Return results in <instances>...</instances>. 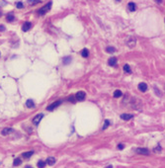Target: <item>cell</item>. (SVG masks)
<instances>
[{
  "instance_id": "cell-1",
  "label": "cell",
  "mask_w": 165,
  "mask_h": 168,
  "mask_svg": "<svg viewBox=\"0 0 165 168\" xmlns=\"http://www.w3.org/2000/svg\"><path fill=\"white\" fill-rule=\"evenodd\" d=\"M50 7H52V2H49L47 5H45L44 7H42V8L39 10V14L40 15H45V13H48L49 10H50Z\"/></svg>"
},
{
  "instance_id": "cell-2",
  "label": "cell",
  "mask_w": 165,
  "mask_h": 168,
  "mask_svg": "<svg viewBox=\"0 0 165 168\" xmlns=\"http://www.w3.org/2000/svg\"><path fill=\"white\" fill-rule=\"evenodd\" d=\"M60 104H61V101H60V100H58V101H56V102H54L53 104H50L49 106L47 107V110L48 111H54V109H55V108H58Z\"/></svg>"
},
{
  "instance_id": "cell-3",
  "label": "cell",
  "mask_w": 165,
  "mask_h": 168,
  "mask_svg": "<svg viewBox=\"0 0 165 168\" xmlns=\"http://www.w3.org/2000/svg\"><path fill=\"white\" fill-rule=\"evenodd\" d=\"M85 97H86V94L83 91H79V92H77L75 94V99L77 101H83Z\"/></svg>"
},
{
  "instance_id": "cell-4",
  "label": "cell",
  "mask_w": 165,
  "mask_h": 168,
  "mask_svg": "<svg viewBox=\"0 0 165 168\" xmlns=\"http://www.w3.org/2000/svg\"><path fill=\"white\" fill-rule=\"evenodd\" d=\"M136 153L138 154H143V155H149V150L147 148H143V147H139V148H136Z\"/></svg>"
},
{
  "instance_id": "cell-5",
  "label": "cell",
  "mask_w": 165,
  "mask_h": 168,
  "mask_svg": "<svg viewBox=\"0 0 165 168\" xmlns=\"http://www.w3.org/2000/svg\"><path fill=\"white\" fill-rule=\"evenodd\" d=\"M43 117H44V115L43 114H40V115H37L34 119H33V124L35 125V126H37V125L40 124V122L42 121V119H43Z\"/></svg>"
},
{
  "instance_id": "cell-6",
  "label": "cell",
  "mask_w": 165,
  "mask_h": 168,
  "mask_svg": "<svg viewBox=\"0 0 165 168\" xmlns=\"http://www.w3.org/2000/svg\"><path fill=\"white\" fill-rule=\"evenodd\" d=\"M147 84L146 83H139L138 84V90L140 91V92H145L147 90Z\"/></svg>"
},
{
  "instance_id": "cell-7",
  "label": "cell",
  "mask_w": 165,
  "mask_h": 168,
  "mask_svg": "<svg viewBox=\"0 0 165 168\" xmlns=\"http://www.w3.org/2000/svg\"><path fill=\"white\" fill-rule=\"evenodd\" d=\"M31 28H32V23L26 22V23H24V25H23V27H22V30L24 32H27V31H29Z\"/></svg>"
},
{
  "instance_id": "cell-8",
  "label": "cell",
  "mask_w": 165,
  "mask_h": 168,
  "mask_svg": "<svg viewBox=\"0 0 165 168\" xmlns=\"http://www.w3.org/2000/svg\"><path fill=\"white\" fill-rule=\"evenodd\" d=\"M127 44L129 46V48H134L135 46V39L134 38H129V40L127 41Z\"/></svg>"
},
{
  "instance_id": "cell-9",
  "label": "cell",
  "mask_w": 165,
  "mask_h": 168,
  "mask_svg": "<svg viewBox=\"0 0 165 168\" xmlns=\"http://www.w3.org/2000/svg\"><path fill=\"white\" fill-rule=\"evenodd\" d=\"M121 118H122V120H124V121H129V120H130L132 118H134V115H132V114H122V115H121Z\"/></svg>"
},
{
  "instance_id": "cell-10",
  "label": "cell",
  "mask_w": 165,
  "mask_h": 168,
  "mask_svg": "<svg viewBox=\"0 0 165 168\" xmlns=\"http://www.w3.org/2000/svg\"><path fill=\"white\" fill-rule=\"evenodd\" d=\"M128 8H129L130 12H134V11L136 10V5L134 4V2H129V4H128Z\"/></svg>"
},
{
  "instance_id": "cell-11",
  "label": "cell",
  "mask_w": 165,
  "mask_h": 168,
  "mask_svg": "<svg viewBox=\"0 0 165 168\" xmlns=\"http://www.w3.org/2000/svg\"><path fill=\"white\" fill-rule=\"evenodd\" d=\"M13 132V130L11 128H5L2 130V132H1V133L3 135V136H7V135H9V133H11Z\"/></svg>"
},
{
  "instance_id": "cell-12",
  "label": "cell",
  "mask_w": 165,
  "mask_h": 168,
  "mask_svg": "<svg viewBox=\"0 0 165 168\" xmlns=\"http://www.w3.org/2000/svg\"><path fill=\"white\" fill-rule=\"evenodd\" d=\"M109 65H111V66H116L117 64V58H111L109 59Z\"/></svg>"
},
{
  "instance_id": "cell-13",
  "label": "cell",
  "mask_w": 165,
  "mask_h": 168,
  "mask_svg": "<svg viewBox=\"0 0 165 168\" xmlns=\"http://www.w3.org/2000/svg\"><path fill=\"white\" fill-rule=\"evenodd\" d=\"M45 163H48L49 165H54V164L55 163V158H54V157H48Z\"/></svg>"
},
{
  "instance_id": "cell-14",
  "label": "cell",
  "mask_w": 165,
  "mask_h": 168,
  "mask_svg": "<svg viewBox=\"0 0 165 168\" xmlns=\"http://www.w3.org/2000/svg\"><path fill=\"white\" fill-rule=\"evenodd\" d=\"M33 154H34V151H27V152H24L22 154V156L24 158H29V157H31Z\"/></svg>"
},
{
  "instance_id": "cell-15",
  "label": "cell",
  "mask_w": 165,
  "mask_h": 168,
  "mask_svg": "<svg viewBox=\"0 0 165 168\" xmlns=\"http://www.w3.org/2000/svg\"><path fill=\"white\" fill-rule=\"evenodd\" d=\"M81 55L83 57V58H87L88 55H89V52H88V49H83L81 51Z\"/></svg>"
},
{
  "instance_id": "cell-16",
  "label": "cell",
  "mask_w": 165,
  "mask_h": 168,
  "mask_svg": "<svg viewBox=\"0 0 165 168\" xmlns=\"http://www.w3.org/2000/svg\"><path fill=\"white\" fill-rule=\"evenodd\" d=\"M123 96V93H122V91L121 90H116L115 92H114V97L115 98H120Z\"/></svg>"
},
{
  "instance_id": "cell-17",
  "label": "cell",
  "mask_w": 165,
  "mask_h": 168,
  "mask_svg": "<svg viewBox=\"0 0 165 168\" xmlns=\"http://www.w3.org/2000/svg\"><path fill=\"white\" fill-rule=\"evenodd\" d=\"M124 71H125L126 73H132V69H130V67H129V64H125L124 65Z\"/></svg>"
},
{
  "instance_id": "cell-18",
  "label": "cell",
  "mask_w": 165,
  "mask_h": 168,
  "mask_svg": "<svg viewBox=\"0 0 165 168\" xmlns=\"http://www.w3.org/2000/svg\"><path fill=\"white\" fill-rule=\"evenodd\" d=\"M62 62H63V64H68L69 62H71V58H70V57H65V58H63Z\"/></svg>"
},
{
  "instance_id": "cell-19",
  "label": "cell",
  "mask_w": 165,
  "mask_h": 168,
  "mask_svg": "<svg viewBox=\"0 0 165 168\" xmlns=\"http://www.w3.org/2000/svg\"><path fill=\"white\" fill-rule=\"evenodd\" d=\"M26 106H27L28 108H33V107L35 106L34 101H33V100H28V101L26 102Z\"/></svg>"
},
{
  "instance_id": "cell-20",
  "label": "cell",
  "mask_w": 165,
  "mask_h": 168,
  "mask_svg": "<svg viewBox=\"0 0 165 168\" xmlns=\"http://www.w3.org/2000/svg\"><path fill=\"white\" fill-rule=\"evenodd\" d=\"M14 19H15V17H14V15L12 13H10L7 15V18H6V20L8 21V22H12V21H14Z\"/></svg>"
},
{
  "instance_id": "cell-21",
  "label": "cell",
  "mask_w": 165,
  "mask_h": 168,
  "mask_svg": "<svg viewBox=\"0 0 165 168\" xmlns=\"http://www.w3.org/2000/svg\"><path fill=\"white\" fill-rule=\"evenodd\" d=\"M22 163V160L20 159V158H16V159L14 160V166H19L20 164Z\"/></svg>"
},
{
  "instance_id": "cell-22",
  "label": "cell",
  "mask_w": 165,
  "mask_h": 168,
  "mask_svg": "<svg viewBox=\"0 0 165 168\" xmlns=\"http://www.w3.org/2000/svg\"><path fill=\"white\" fill-rule=\"evenodd\" d=\"M45 166V161H43V160H40L39 162H38V167L39 168H44Z\"/></svg>"
},
{
  "instance_id": "cell-23",
  "label": "cell",
  "mask_w": 165,
  "mask_h": 168,
  "mask_svg": "<svg viewBox=\"0 0 165 168\" xmlns=\"http://www.w3.org/2000/svg\"><path fill=\"white\" fill-rule=\"evenodd\" d=\"M110 126V121L109 120H105V123H104V126H103L102 130H106Z\"/></svg>"
},
{
  "instance_id": "cell-24",
  "label": "cell",
  "mask_w": 165,
  "mask_h": 168,
  "mask_svg": "<svg viewBox=\"0 0 165 168\" xmlns=\"http://www.w3.org/2000/svg\"><path fill=\"white\" fill-rule=\"evenodd\" d=\"M106 52H107V53H115V52H116V49L113 48V47H108L107 49H106Z\"/></svg>"
},
{
  "instance_id": "cell-25",
  "label": "cell",
  "mask_w": 165,
  "mask_h": 168,
  "mask_svg": "<svg viewBox=\"0 0 165 168\" xmlns=\"http://www.w3.org/2000/svg\"><path fill=\"white\" fill-rule=\"evenodd\" d=\"M67 100H68V101H70V102H72V103H75V97H74V96H69V97L67 98Z\"/></svg>"
},
{
  "instance_id": "cell-26",
  "label": "cell",
  "mask_w": 165,
  "mask_h": 168,
  "mask_svg": "<svg viewBox=\"0 0 165 168\" xmlns=\"http://www.w3.org/2000/svg\"><path fill=\"white\" fill-rule=\"evenodd\" d=\"M40 2V0H29V3L30 4H37V3H39Z\"/></svg>"
},
{
  "instance_id": "cell-27",
  "label": "cell",
  "mask_w": 165,
  "mask_h": 168,
  "mask_svg": "<svg viewBox=\"0 0 165 168\" xmlns=\"http://www.w3.org/2000/svg\"><path fill=\"white\" fill-rule=\"evenodd\" d=\"M16 6H17V8H19V9H21V8H23V7H24V5H23L22 2H18V3L16 4Z\"/></svg>"
},
{
  "instance_id": "cell-28",
  "label": "cell",
  "mask_w": 165,
  "mask_h": 168,
  "mask_svg": "<svg viewBox=\"0 0 165 168\" xmlns=\"http://www.w3.org/2000/svg\"><path fill=\"white\" fill-rule=\"evenodd\" d=\"M124 147H125V145H124L123 143H120V144H118V149H120V150L124 149Z\"/></svg>"
},
{
  "instance_id": "cell-29",
  "label": "cell",
  "mask_w": 165,
  "mask_h": 168,
  "mask_svg": "<svg viewBox=\"0 0 165 168\" xmlns=\"http://www.w3.org/2000/svg\"><path fill=\"white\" fill-rule=\"evenodd\" d=\"M160 150H161V147H160V146H158V147L154 148V151H155V152H156V151H160Z\"/></svg>"
},
{
  "instance_id": "cell-30",
  "label": "cell",
  "mask_w": 165,
  "mask_h": 168,
  "mask_svg": "<svg viewBox=\"0 0 165 168\" xmlns=\"http://www.w3.org/2000/svg\"><path fill=\"white\" fill-rule=\"evenodd\" d=\"M0 30H1V31H4V30H5L4 26H2V25H1V26H0Z\"/></svg>"
},
{
  "instance_id": "cell-31",
  "label": "cell",
  "mask_w": 165,
  "mask_h": 168,
  "mask_svg": "<svg viewBox=\"0 0 165 168\" xmlns=\"http://www.w3.org/2000/svg\"><path fill=\"white\" fill-rule=\"evenodd\" d=\"M155 1L157 3H161V2H162V0H155Z\"/></svg>"
},
{
  "instance_id": "cell-32",
  "label": "cell",
  "mask_w": 165,
  "mask_h": 168,
  "mask_svg": "<svg viewBox=\"0 0 165 168\" xmlns=\"http://www.w3.org/2000/svg\"><path fill=\"white\" fill-rule=\"evenodd\" d=\"M106 168H113V166H112V165H108V166H107Z\"/></svg>"
},
{
  "instance_id": "cell-33",
  "label": "cell",
  "mask_w": 165,
  "mask_h": 168,
  "mask_svg": "<svg viewBox=\"0 0 165 168\" xmlns=\"http://www.w3.org/2000/svg\"><path fill=\"white\" fill-rule=\"evenodd\" d=\"M26 168H32V167H30V166H27V167H26Z\"/></svg>"
},
{
  "instance_id": "cell-34",
  "label": "cell",
  "mask_w": 165,
  "mask_h": 168,
  "mask_svg": "<svg viewBox=\"0 0 165 168\" xmlns=\"http://www.w3.org/2000/svg\"><path fill=\"white\" fill-rule=\"evenodd\" d=\"M0 16H1V12H0Z\"/></svg>"
},
{
  "instance_id": "cell-35",
  "label": "cell",
  "mask_w": 165,
  "mask_h": 168,
  "mask_svg": "<svg viewBox=\"0 0 165 168\" xmlns=\"http://www.w3.org/2000/svg\"><path fill=\"white\" fill-rule=\"evenodd\" d=\"M117 1H121V0H117Z\"/></svg>"
}]
</instances>
